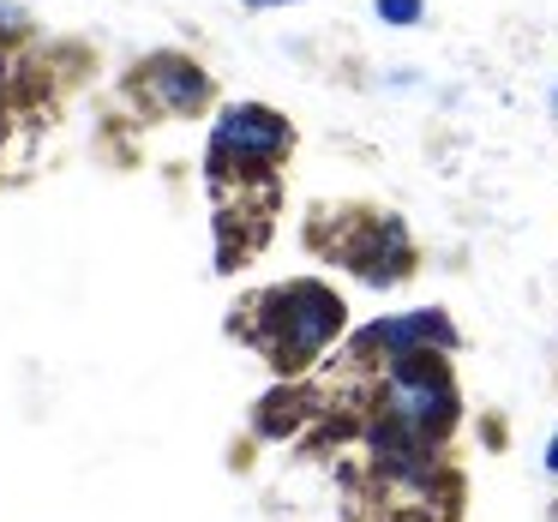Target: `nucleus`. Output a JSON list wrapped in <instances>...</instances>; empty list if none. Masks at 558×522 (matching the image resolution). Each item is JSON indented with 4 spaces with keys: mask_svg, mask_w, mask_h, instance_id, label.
<instances>
[{
    "mask_svg": "<svg viewBox=\"0 0 558 522\" xmlns=\"http://www.w3.org/2000/svg\"><path fill=\"white\" fill-rule=\"evenodd\" d=\"M342 330V301L318 282H289L282 294H270L265 313V349L277 366H301L325 349L330 337Z\"/></svg>",
    "mask_w": 558,
    "mask_h": 522,
    "instance_id": "nucleus-1",
    "label": "nucleus"
},
{
    "mask_svg": "<svg viewBox=\"0 0 558 522\" xmlns=\"http://www.w3.org/2000/svg\"><path fill=\"white\" fill-rule=\"evenodd\" d=\"M385 421L402 426L409 438H421V445H433L438 433H450V421H457V390H450L445 366H438L433 354H402V361H390Z\"/></svg>",
    "mask_w": 558,
    "mask_h": 522,
    "instance_id": "nucleus-2",
    "label": "nucleus"
},
{
    "mask_svg": "<svg viewBox=\"0 0 558 522\" xmlns=\"http://www.w3.org/2000/svg\"><path fill=\"white\" fill-rule=\"evenodd\" d=\"M289 150V121L270 109H253V102H241V109H229L217 121V138H210V162L217 169H229L234 157L241 162H270Z\"/></svg>",
    "mask_w": 558,
    "mask_h": 522,
    "instance_id": "nucleus-3",
    "label": "nucleus"
},
{
    "mask_svg": "<svg viewBox=\"0 0 558 522\" xmlns=\"http://www.w3.org/2000/svg\"><path fill=\"white\" fill-rule=\"evenodd\" d=\"M457 342V330H450L445 313H433V306H421V313H397V318H378L373 330H361V354L385 349L390 361H402V354H433V349H450Z\"/></svg>",
    "mask_w": 558,
    "mask_h": 522,
    "instance_id": "nucleus-4",
    "label": "nucleus"
},
{
    "mask_svg": "<svg viewBox=\"0 0 558 522\" xmlns=\"http://www.w3.org/2000/svg\"><path fill=\"white\" fill-rule=\"evenodd\" d=\"M145 85H150V97H157L169 114H186L198 97H205V78H198V66H186V61H157Z\"/></svg>",
    "mask_w": 558,
    "mask_h": 522,
    "instance_id": "nucleus-5",
    "label": "nucleus"
},
{
    "mask_svg": "<svg viewBox=\"0 0 558 522\" xmlns=\"http://www.w3.org/2000/svg\"><path fill=\"white\" fill-rule=\"evenodd\" d=\"M373 7L385 25H421V13H426V0H373Z\"/></svg>",
    "mask_w": 558,
    "mask_h": 522,
    "instance_id": "nucleus-6",
    "label": "nucleus"
},
{
    "mask_svg": "<svg viewBox=\"0 0 558 522\" xmlns=\"http://www.w3.org/2000/svg\"><path fill=\"white\" fill-rule=\"evenodd\" d=\"M546 474H558V433H553V445H546Z\"/></svg>",
    "mask_w": 558,
    "mask_h": 522,
    "instance_id": "nucleus-7",
    "label": "nucleus"
},
{
    "mask_svg": "<svg viewBox=\"0 0 558 522\" xmlns=\"http://www.w3.org/2000/svg\"><path fill=\"white\" fill-rule=\"evenodd\" d=\"M246 7H289V0H246Z\"/></svg>",
    "mask_w": 558,
    "mask_h": 522,
    "instance_id": "nucleus-8",
    "label": "nucleus"
}]
</instances>
